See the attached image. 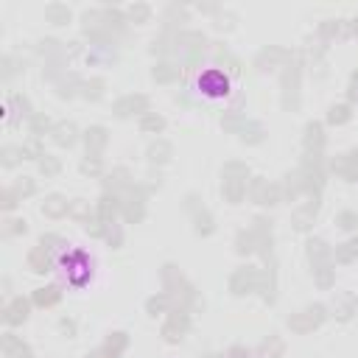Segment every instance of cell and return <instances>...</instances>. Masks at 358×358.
Instances as JSON below:
<instances>
[{
	"label": "cell",
	"instance_id": "cell-7",
	"mask_svg": "<svg viewBox=\"0 0 358 358\" xmlns=\"http://www.w3.org/2000/svg\"><path fill=\"white\" fill-rule=\"evenodd\" d=\"M143 129H162V120H159V117H148V120L143 123Z\"/></svg>",
	"mask_w": 358,
	"mask_h": 358
},
{
	"label": "cell",
	"instance_id": "cell-2",
	"mask_svg": "<svg viewBox=\"0 0 358 358\" xmlns=\"http://www.w3.org/2000/svg\"><path fill=\"white\" fill-rule=\"evenodd\" d=\"M25 313H28V302H25V299H14V302H11V308L6 310V322L17 324V322H22V319H25Z\"/></svg>",
	"mask_w": 358,
	"mask_h": 358
},
{
	"label": "cell",
	"instance_id": "cell-3",
	"mask_svg": "<svg viewBox=\"0 0 358 358\" xmlns=\"http://www.w3.org/2000/svg\"><path fill=\"white\" fill-rule=\"evenodd\" d=\"M34 299H36V305H53V302L59 299V291H56V288H39V291L34 294Z\"/></svg>",
	"mask_w": 358,
	"mask_h": 358
},
{
	"label": "cell",
	"instance_id": "cell-6",
	"mask_svg": "<svg viewBox=\"0 0 358 358\" xmlns=\"http://www.w3.org/2000/svg\"><path fill=\"white\" fill-rule=\"evenodd\" d=\"M59 201H62V199H59V196H53V199H50V204H48L45 210H48V213H53V215H56V213H62V204H59Z\"/></svg>",
	"mask_w": 358,
	"mask_h": 358
},
{
	"label": "cell",
	"instance_id": "cell-4",
	"mask_svg": "<svg viewBox=\"0 0 358 358\" xmlns=\"http://www.w3.org/2000/svg\"><path fill=\"white\" fill-rule=\"evenodd\" d=\"M31 266H34V271H48V260H42V252L31 255Z\"/></svg>",
	"mask_w": 358,
	"mask_h": 358
},
{
	"label": "cell",
	"instance_id": "cell-5",
	"mask_svg": "<svg viewBox=\"0 0 358 358\" xmlns=\"http://www.w3.org/2000/svg\"><path fill=\"white\" fill-rule=\"evenodd\" d=\"M48 17H50V20H64V17H67V11H64V8H59V6H50V8H48Z\"/></svg>",
	"mask_w": 358,
	"mask_h": 358
},
{
	"label": "cell",
	"instance_id": "cell-1",
	"mask_svg": "<svg viewBox=\"0 0 358 358\" xmlns=\"http://www.w3.org/2000/svg\"><path fill=\"white\" fill-rule=\"evenodd\" d=\"M199 87L207 98H224L229 92V81L221 70H207L201 78H199Z\"/></svg>",
	"mask_w": 358,
	"mask_h": 358
}]
</instances>
